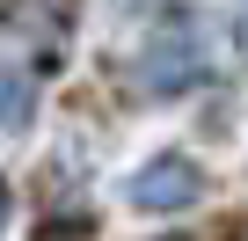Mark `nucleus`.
<instances>
[{
  "label": "nucleus",
  "instance_id": "nucleus-1",
  "mask_svg": "<svg viewBox=\"0 0 248 241\" xmlns=\"http://www.w3.org/2000/svg\"><path fill=\"white\" fill-rule=\"evenodd\" d=\"M204 197V176H197V161H183V154H161V161H146L139 176H132V205L139 212H183V205H197Z\"/></svg>",
  "mask_w": 248,
  "mask_h": 241
},
{
  "label": "nucleus",
  "instance_id": "nucleus-2",
  "mask_svg": "<svg viewBox=\"0 0 248 241\" xmlns=\"http://www.w3.org/2000/svg\"><path fill=\"white\" fill-rule=\"evenodd\" d=\"M22 117H30V88L0 73V125H22Z\"/></svg>",
  "mask_w": 248,
  "mask_h": 241
},
{
  "label": "nucleus",
  "instance_id": "nucleus-3",
  "mask_svg": "<svg viewBox=\"0 0 248 241\" xmlns=\"http://www.w3.org/2000/svg\"><path fill=\"white\" fill-rule=\"evenodd\" d=\"M233 37H241V51H248V0H241V22H233Z\"/></svg>",
  "mask_w": 248,
  "mask_h": 241
},
{
  "label": "nucleus",
  "instance_id": "nucleus-4",
  "mask_svg": "<svg viewBox=\"0 0 248 241\" xmlns=\"http://www.w3.org/2000/svg\"><path fill=\"white\" fill-rule=\"evenodd\" d=\"M0 226H8V183H0Z\"/></svg>",
  "mask_w": 248,
  "mask_h": 241
}]
</instances>
